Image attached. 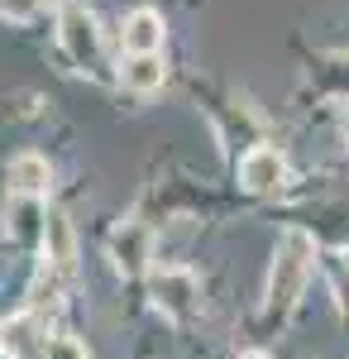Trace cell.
I'll list each match as a JSON object with an SVG mask.
<instances>
[{"instance_id": "6da1fadb", "label": "cell", "mask_w": 349, "mask_h": 359, "mask_svg": "<svg viewBox=\"0 0 349 359\" xmlns=\"http://www.w3.org/2000/svg\"><path fill=\"white\" fill-rule=\"evenodd\" d=\"M316 269V240L306 230H282V240L273 249V264H268V287H264V302H268L273 316H287L306 287V278Z\"/></svg>"}, {"instance_id": "7a4b0ae2", "label": "cell", "mask_w": 349, "mask_h": 359, "mask_svg": "<svg viewBox=\"0 0 349 359\" xmlns=\"http://www.w3.org/2000/svg\"><path fill=\"white\" fill-rule=\"evenodd\" d=\"M57 43H62V53L72 57V67H81V72L101 67V29H96V15L86 5H62V15H57Z\"/></svg>"}, {"instance_id": "3957f363", "label": "cell", "mask_w": 349, "mask_h": 359, "mask_svg": "<svg viewBox=\"0 0 349 359\" xmlns=\"http://www.w3.org/2000/svg\"><path fill=\"white\" fill-rule=\"evenodd\" d=\"M287 182V158L273 149V144H254L240 158V187L254 196H268Z\"/></svg>"}, {"instance_id": "277c9868", "label": "cell", "mask_w": 349, "mask_h": 359, "mask_svg": "<svg viewBox=\"0 0 349 359\" xmlns=\"http://www.w3.org/2000/svg\"><path fill=\"white\" fill-rule=\"evenodd\" d=\"M110 259H115L120 273H144L149 259H153V230L144 221H125L110 235Z\"/></svg>"}, {"instance_id": "5b68a950", "label": "cell", "mask_w": 349, "mask_h": 359, "mask_svg": "<svg viewBox=\"0 0 349 359\" xmlns=\"http://www.w3.org/2000/svg\"><path fill=\"white\" fill-rule=\"evenodd\" d=\"M5 187H10V196L43 201L48 187H53V168H48V158H39V154H15L10 168H5Z\"/></svg>"}, {"instance_id": "8992f818", "label": "cell", "mask_w": 349, "mask_h": 359, "mask_svg": "<svg viewBox=\"0 0 349 359\" xmlns=\"http://www.w3.org/2000/svg\"><path fill=\"white\" fill-rule=\"evenodd\" d=\"M163 34H167L163 15L149 10V5H139V10L125 15V25H120V48H125V57L130 53H163Z\"/></svg>"}, {"instance_id": "52a82bcc", "label": "cell", "mask_w": 349, "mask_h": 359, "mask_svg": "<svg viewBox=\"0 0 349 359\" xmlns=\"http://www.w3.org/2000/svg\"><path fill=\"white\" fill-rule=\"evenodd\" d=\"M167 82V67H163V53H130L120 62V86L135 91V96H149Z\"/></svg>"}, {"instance_id": "ba28073f", "label": "cell", "mask_w": 349, "mask_h": 359, "mask_svg": "<svg viewBox=\"0 0 349 359\" xmlns=\"http://www.w3.org/2000/svg\"><path fill=\"white\" fill-rule=\"evenodd\" d=\"M191 297H196V278L187 269H163L153 278V302L163 311H172V316H187L191 311Z\"/></svg>"}, {"instance_id": "9c48e42d", "label": "cell", "mask_w": 349, "mask_h": 359, "mask_svg": "<svg viewBox=\"0 0 349 359\" xmlns=\"http://www.w3.org/2000/svg\"><path fill=\"white\" fill-rule=\"evenodd\" d=\"M43 201H29V196H10V225H5V235L15 240V245H34V240H43Z\"/></svg>"}, {"instance_id": "30bf717a", "label": "cell", "mask_w": 349, "mask_h": 359, "mask_svg": "<svg viewBox=\"0 0 349 359\" xmlns=\"http://www.w3.org/2000/svg\"><path fill=\"white\" fill-rule=\"evenodd\" d=\"M43 245H48V264H53V269H72V259H77V240H72L67 216H48V225H43Z\"/></svg>"}, {"instance_id": "8fae6325", "label": "cell", "mask_w": 349, "mask_h": 359, "mask_svg": "<svg viewBox=\"0 0 349 359\" xmlns=\"http://www.w3.org/2000/svg\"><path fill=\"white\" fill-rule=\"evenodd\" d=\"M0 350L10 359H25V355H39V335H34V316H15L0 326Z\"/></svg>"}, {"instance_id": "7c38bea8", "label": "cell", "mask_w": 349, "mask_h": 359, "mask_svg": "<svg viewBox=\"0 0 349 359\" xmlns=\"http://www.w3.org/2000/svg\"><path fill=\"white\" fill-rule=\"evenodd\" d=\"M48 5H53V0H0V15L15 20V25H25V20H39Z\"/></svg>"}, {"instance_id": "4fadbf2b", "label": "cell", "mask_w": 349, "mask_h": 359, "mask_svg": "<svg viewBox=\"0 0 349 359\" xmlns=\"http://www.w3.org/2000/svg\"><path fill=\"white\" fill-rule=\"evenodd\" d=\"M43 359H86V350H81L72 335H53V340L43 345Z\"/></svg>"}, {"instance_id": "5bb4252c", "label": "cell", "mask_w": 349, "mask_h": 359, "mask_svg": "<svg viewBox=\"0 0 349 359\" xmlns=\"http://www.w3.org/2000/svg\"><path fill=\"white\" fill-rule=\"evenodd\" d=\"M335 297H340V311H349V264L340 269V278H335Z\"/></svg>"}, {"instance_id": "9a60e30c", "label": "cell", "mask_w": 349, "mask_h": 359, "mask_svg": "<svg viewBox=\"0 0 349 359\" xmlns=\"http://www.w3.org/2000/svg\"><path fill=\"white\" fill-rule=\"evenodd\" d=\"M240 359H268V355H259V350H249V355H240Z\"/></svg>"}, {"instance_id": "2e32d148", "label": "cell", "mask_w": 349, "mask_h": 359, "mask_svg": "<svg viewBox=\"0 0 349 359\" xmlns=\"http://www.w3.org/2000/svg\"><path fill=\"white\" fill-rule=\"evenodd\" d=\"M340 130H345V139H349V111H345V120H340Z\"/></svg>"}]
</instances>
